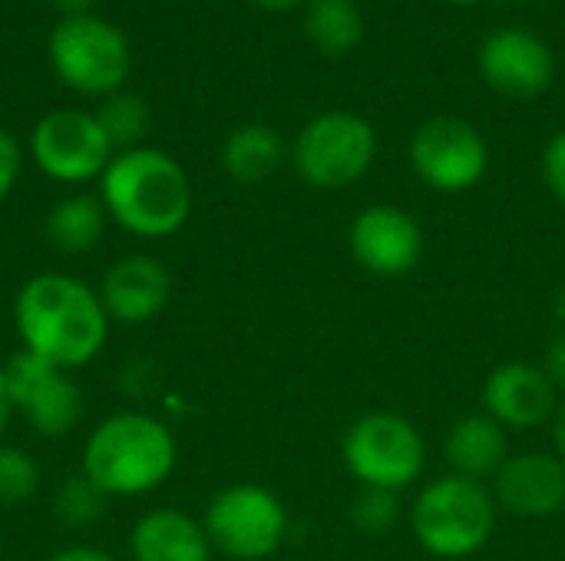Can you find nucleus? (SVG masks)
<instances>
[{"mask_svg":"<svg viewBox=\"0 0 565 561\" xmlns=\"http://www.w3.org/2000/svg\"><path fill=\"white\" fill-rule=\"evenodd\" d=\"M202 526L212 552L232 561H265L288 539V509L271 489L238 483L209 499Z\"/></svg>","mask_w":565,"mask_h":561,"instance_id":"obj_7","label":"nucleus"},{"mask_svg":"<svg viewBox=\"0 0 565 561\" xmlns=\"http://www.w3.org/2000/svg\"><path fill=\"white\" fill-rule=\"evenodd\" d=\"M553 446H556V456L565 463V400L553 417Z\"/></svg>","mask_w":565,"mask_h":561,"instance_id":"obj_31","label":"nucleus"},{"mask_svg":"<svg viewBox=\"0 0 565 561\" xmlns=\"http://www.w3.org/2000/svg\"><path fill=\"white\" fill-rule=\"evenodd\" d=\"M281 162H285V142L265 122H245L232 129L222 145V169L242 185L265 182L268 175H275Z\"/></svg>","mask_w":565,"mask_h":561,"instance_id":"obj_20","label":"nucleus"},{"mask_svg":"<svg viewBox=\"0 0 565 561\" xmlns=\"http://www.w3.org/2000/svg\"><path fill=\"white\" fill-rule=\"evenodd\" d=\"M175 466V433L152 413L122 410L89 430L79 473L106 499H139L162 489Z\"/></svg>","mask_w":565,"mask_h":561,"instance_id":"obj_3","label":"nucleus"},{"mask_svg":"<svg viewBox=\"0 0 565 561\" xmlns=\"http://www.w3.org/2000/svg\"><path fill=\"white\" fill-rule=\"evenodd\" d=\"M411 165L427 188L440 195H460L483 182L490 169V149L480 129L467 119L434 116L411 139Z\"/></svg>","mask_w":565,"mask_h":561,"instance_id":"obj_10","label":"nucleus"},{"mask_svg":"<svg viewBox=\"0 0 565 561\" xmlns=\"http://www.w3.org/2000/svg\"><path fill=\"white\" fill-rule=\"evenodd\" d=\"M46 561H116L109 552L96 549V546H66L60 552H53Z\"/></svg>","mask_w":565,"mask_h":561,"instance_id":"obj_29","label":"nucleus"},{"mask_svg":"<svg viewBox=\"0 0 565 561\" xmlns=\"http://www.w3.org/2000/svg\"><path fill=\"white\" fill-rule=\"evenodd\" d=\"M543 179L550 192L565 205V129L556 132L543 149Z\"/></svg>","mask_w":565,"mask_h":561,"instance_id":"obj_26","label":"nucleus"},{"mask_svg":"<svg viewBox=\"0 0 565 561\" xmlns=\"http://www.w3.org/2000/svg\"><path fill=\"white\" fill-rule=\"evenodd\" d=\"M56 10H63V17H79V13H89V7L96 0H53Z\"/></svg>","mask_w":565,"mask_h":561,"instance_id":"obj_32","label":"nucleus"},{"mask_svg":"<svg viewBox=\"0 0 565 561\" xmlns=\"http://www.w3.org/2000/svg\"><path fill=\"white\" fill-rule=\"evenodd\" d=\"M46 53L56 76L86 96H109L122 89L132 66L129 40L122 30L96 13L63 17L50 33Z\"/></svg>","mask_w":565,"mask_h":561,"instance_id":"obj_8","label":"nucleus"},{"mask_svg":"<svg viewBox=\"0 0 565 561\" xmlns=\"http://www.w3.org/2000/svg\"><path fill=\"white\" fill-rule=\"evenodd\" d=\"M109 225V215L99 202V195L89 192H73L63 195L50 212H46V238L56 251L63 255H89Z\"/></svg>","mask_w":565,"mask_h":561,"instance_id":"obj_19","label":"nucleus"},{"mask_svg":"<svg viewBox=\"0 0 565 561\" xmlns=\"http://www.w3.org/2000/svg\"><path fill=\"white\" fill-rule=\"evenodd\" d=\"M404 519V506H401V493L391 489H358V496L351 499V526L367 536V539H384L391 536Z\"/></svg>","mask_w":565,"mask_h":561,"instance_id":"obj_23","label":"nucleus"},{"mask_svg":"<svg viewBox=\"0 0 565 561\" xmlns=\"http://www.w3.org/2000/svg\"><path fill=\"white\" fill-rule=\"evenodd\" d=\"M553 314H556V321H559V327L565 331V284L556 291V298H553Z\"/></svg>","mask_w":565,"mask_h":561,"instance_id":"obj_33","label":"nucleus"},{"mask_svg":"<svg viewBox=\"0 0 565 561\" xmlns=\"http://www.w3.org/2000/svg\"><path fill=\"white\" fill-rule=\"evenodd\" d=\"M497 513L500 509L487 483L447 473L417 493L411 506V532L434 559H470L490 542Z\"/></svg>","mask_w":565,"mask_h":561,"instance_id":"obj_4","label":"nucleus"},{"mask_svg":"<svg viewBox=\"0 0 565 561\" xmlns=\"http://www.w3.org/2000/svg\"><path fill=\"white\" fill-rule=\"evenodd\" d=\"M354 261L374 278H404L424 258V231L417 218L397 205H367L348 231Z\"/></svg>","mask_w":565,"mask_h":561,"instance_id":"obj_12","label":"nucleus"},{"mask_svg":"<svg viewBox=\"0 0 565 561\" xmlns=\"http://www.w3.org/2000/svg\"><path fill=\"white\" fill-rule=\"evenodd\" d=\"M477 63L487 86L510 99H536L556 76V60L546 40L520 26L490 33L480 43Z\"/></svg>","mask_w":565,"mask_h":561,"instance_id":"obj_13","label":"nucleus"},{"mask_svg":"<svg viewBox=\"0 0 565 561\" xmlns=\"http://www.w3.org/2000/svg\"><path fill=\"white\" fill-rule=\"evenodd\" d=\"M20 169H23V149L13 132L0 129V202L13 192Z\"/></svg>","mask_w":565,"mask_h":561,"instance_id":"obj_27","label":"nucleus"},{"mask_svg":"<svg viewBox=\"0 0 565 561\" xmlns=\"http://www.w3.org/2000/svg\"><path fill=\"white\" fill-rule=\"evenodd\" d=\"M444 456L450 463V473L477 479V483H493L497 473L513 456L510 453V433L497 420H490L487 413L460 417L447 430Z\"/></svg>","mask_w":565,"mask_h":561,"instance_id":"obj_18","label":"nucleus"},{"mask_svg":"<svg viewBox=\"0 0 565 561\" xmlns=\"http://www.w3.org/2000/svg\"><path fill=\"white\" fill-rule=\"evenodd\" d=\"M252 3H258V7H265V10H291V7H298L301 0H252Z\"/></svg>","mask_w":565,"mask_h":561,"instance_id":"obj_34","label":"nucleus"},{"mask_svg":"<svg viewBox=\"0 0 565 561\" xmlns=\"http://www.w3.org/2000/svg\"><path fill=\"white\" fill-rule=\"evenodd\" d=\"M480 400L483 413L497 420L507 433H530L553 423L563 403L546 370L530 360H507L493 367L483 380Z\"/></svg>","mask_w":565,"mask_h":561,"instance_id":"obj_14","label":"nucleus"},{"mask_svg":"<svg viewBox=\"0 0 565 561\" xmlns=\"http://www.w3.org/2000/svg\"><path fill=\"white\" fill-rule=\"evenodd\" d=\"M96 294L113 324L142 327L166 311L172 298V274L156 255H126L103 271Z\"/></svg>","mask_w":565,"mask_h":561,"instance_id":"obj_15","label":"nucleus"},{"mask_svg":"<svg viewBox=\"0 0 565 561\" xmlns=\"http://www.w3.org/2000/svg\"><path fill=\"white\" fill-rule=\"evenodd\" d=\"M490 489L497 509L516 519H550L565 506V463L556 453H513Z\"/></svg>","mask_w":565,"mask_h":561,"instance_id":"obj_16","label":"nucleus"},{"mask_svg":"<svg viewBox=\"0 0 565 561\" xmlns=\"http://www.w3.org/2000/svg\"><path fill=\"white\" fill-rule=\"evenodd\" d=\"M305 33L324 56H344L364 36L361 7L354 0H308Z\"/></svg>","mask_w":565,"mask_h":561,"instance_id":"obj_21","label":"nucleus"},{"mask_svg":"<svg viewBox=\"0 0 565 561\" xmlns=\"http://www.w3.org/2000/svg\"><path fill=\"white\" fill-rule=\"evenodd\" d=\"M109 327L113 321L96 288L63 271L33 274L13 298V331L20 350L70 374L103 354Z\"/></svg>","mask_w":565,"mask_h":561,"instance_id":"obj_1","label":"nucleus"},{"mask_svg":"<svg viewBox=\"0 0 565 561\" xmlns=\"http://www.w3.org/2000/svg\"><path fill=\"white\" fill-rule=\"evenodd\" d=\"M40 489V466L20 446L0 443V506L13 509L33 499Z\"/></svg>","mask_w":565,"mask_h":561,"instance_id":"obj_25","label":"nucleus"},{"mask_svg":"<svg viewBox=\"0 0 565 561\" xmlns=\"http://www.w3.org/2000/svg\"><path fill=\"white\" fill-rule=\"evenodd\" d=\"M106 503H109V499H106L83 473H76V476L63 479V486L56 489V496H53V513H56V519H60L63 526H70V529H86V526H96V522L103 519Z\"/></svg>","mask_w":565,"mask_h":561,"instance_id":"obj_24","label":"nucleus"},{"mask_svg":"<svg viewBox=\"0 0 565 561\" xmlns=\"http://www.w3.org/2000/svg\"><path fill=\"white\" fill-rule=\"evenodd\" d=\"M99 202L122 231L142 241L175 235L192 215V182L179 159L136 145L116 152L99 175Z\"/></svg>","mask_w":565,"mask_h":561,"instance_id":"obj_2","label":"nucleus"},{"mask_svg":"<svg viewBox=\"0 0 565 561\" xmlns=\"http://www.w3.org/2000/svg\"><path fill=\"white\" fill-rule=\"evenodd\" d=\"M450 3H460V7H470V3H483V0H450Z\"/></svg>","mask_w":565,"mask_h":561,"instance_id":"obj_35","label":"nucleus"},{"mask_svg":"<svg viewBox=\"0 0 565 561\" xmlns=\"http://www.w3.org/2000/svg\"><path fill=\"white\" fill-rule=\"evenodd\" d=\"M377 155L374 126L348 109H331L305 122L291 145V162L301 182L321 192H338L367 175Z\"/></svg>","mask_w":565,"mask_h":561,"instance_id":"obj_6","label":"nucleus"},{"mask_svg":"<svg viewBox=\"0 0 565 561\" xmlns=\"http://www.w3.org/2000/svg\"><path fill=\"white\" fill-rule=\"evenodd\" d=\"M3 374L17 417H23L36 436L60 440L73 433L83 417V390L70 370L20 350L3 364Z\"/></svg>","mask_w":565,"mask_h":561,"instance_id":"obj_11","label":"nucleus"},{"mask_svg":"<svg viewBox=\"0 0 565 561\" xmlns=\"http://www.w3.org/2000/svg\"><path fill=\"white\" fill-rule=\"evenodd\" d=\"M116 149L109 145L103 126L83 109H53L30 132L33 165L60 185L99 182Z\"/></svg>","mask_w":565,"mask_h":561,"instance_id":"obj_9","label":"nucleus"},{"mask_svg":"<svg viewBox=\"0 0 565 561\" xmlns=\"http://www.w3.org/2000/svg\"><path fill=\"white\" fill-rule=\"evenodd\" d=\"M341 460L358 486L404 493L427 466V443L407 417L374 410L348 427L341 440Z\"/></svg>","mask_w":565,"mask_h":561,"instance_id":"obj_5","label":"nucleus"},{"mask_svg":"<svg viewBox=\"0 0 565 561\" xmlns=\"http://www.w3.org/2000/svg\"><path fill=\"white\" fill-rule=\"evenodd\" d=\"M543 370H546V377L553 380V387L559 390V397L565 393V331H559L553 341H550V347H546V357H543V364H540Z\"/></svg>","mask_w":565,"mask_h":561,"instance_id":"obj_28","label":"nucleus"},{"mask_svg":"<svg viewBox=\"0 0 565 561\" xmlns=\"http://www.w3.org/2000/svg\"><path fill=\"white\" fill-rule=\"evenodd\" d=\"M93 116L103 126V132L116 152L142 145V136L149 129V106L136 93L116 89V93L103 96V103Z\"/></svg>","mask_w":565,"mask_h":561,"instance_id":"obj_22","label":"nucleus"},{"mask_svg":"<svg viewBox=\"0 0 565 561\" xmlns=\"http://www.w3.org/2000/svg\"><path fill=\"white\" fill-rule=\"evenodd\" d=\"M13 417H17V410H13V400H10L7 374H3V367H0V443H3V436H7L10 420H13Z\"/></svg>","mask_w":565,"mask_h":561,"instance_id":"obj_30","label":"nucleus"},{"mask_svg":"<svg viewBox=\"0 0 565 561\" xmlns=\"http://www.w3.org/2000/svg\"><path fill=\"white\" fill-rule=\"evenodd\" d=\"M212 555L202 519L179 509H149L129 532L132 561H212Z\"/></svg>","mask_w":565,"mask_h":561,"instance_id":"obj_17","label":"nucleus"}]
</instances>
